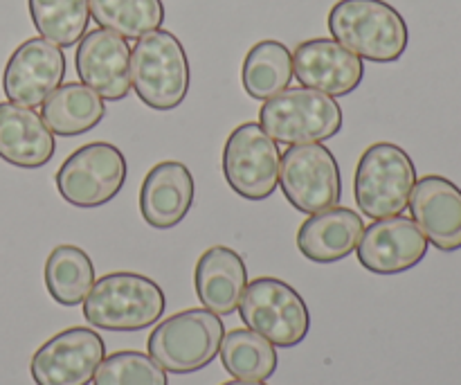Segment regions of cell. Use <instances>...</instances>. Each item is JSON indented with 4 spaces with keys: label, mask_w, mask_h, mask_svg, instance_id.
I'll list each match as a JSON object with an SVG mask.
<instances>
[{
    "label": "cell",
    "mask_w": 461,
    "mask_h": 385,
    "mask_svg": "<svg viewBox=\"0 0 461 385\" xmlns=\"http://www.w3.org/2000/svg\"><path fill=\"white\" fill-rule=\"evenodd\" d=\"M327 25L333 41L374 63L399 61L410 43L408 23L385 0H338Z\"/></svg>",
    "instance_id": "6da1fadb"
},
{
    "label": "cell",
    "mask_w": 461,
    "mask_h": 385,
    "mask_svg": "<svg viewBox=\"0 0 461 385\" xmlns=\"http://www.w3.org/2000/svg\"><path fill=\"white\" fill-rule=\"evenodd\" d=\"M129 165L111 142H90L77 149L59 167L54 183L66 203L75 207H102L122 192Z\"/></svg>",
    "instance_id": "ba28073f"
},
{
    "label": "cell",
    "mask_w": 461,
    "mask_h": 385,
    "mask_svg": "<svg viewBox=\"0 0 461 385\" xmlns=\"http://www.w3.org/2000/svg\"><path fill=\"white\" fill-rule=\"evenodd\" d=\"M66 57L59 45L34 36L18 45L3 72V90L9 102L21 106H43L45 99L63 84Z\"/></svg>",
    "instance_id": "7c38bea8"
},
{
    "label": "cell",
    "mask_w": 461,
    "mask_h": 385,
    "mask_svg": "<svg viewBox=\"0 0 461 385\" xmlns=\"http://www.w3.org/2000/svg\"><path fill=\"white\" fill-rule=\"evenodd\" d=\"M95 284V266L88 252L77 246H57L45 261V287L54 302L77 307Z\"/></svg>",
    "instance_id": "cb8c5ba5"
},
{
    "label": "cell",
    "mask_w": 461,
    "mask_h": 385,
    "mask_svg": "<svg viewBox=\"0 0 461 385\" xmlns=\"http://www.w3.org/2000/svg\"><path fill=\"white\" fill-rule=\"evenodd\" d=\"M293 77L304 88L320 90L331 97L351 95L365 77L363 59L342 48L333 39L302 41L293 52Z\"/></svg>",
    "instance_id": "9a60e30c"
},
{
    "label": "cell",
    "mask_w": 461,
    "mask_h": 385,
    "mask_svg": "<svg viewBox=\"0 0 461 385\" xmlns=\"http://www.w3.org/2000/svg\"><path fill=\"white\" fill-rule=\"evenodd\" d=\"M90 16L122 39H140L165 23L162 0H90Z\"/></svg>",
    "instance_id": "484cf974"
},
{
    "label": "cell",
    "mask_w": 461,
    "mask_h": 385,
    "mask_svg": "<svg viewBox=\"0 0 461 385\" xmlns=\"http://www.w3.org/2000/svg\"><path fill=\"white\" fill-rule=\"evenodd\" d=\"M36 32L59 48L84 39L90 23V0H27Z\"/></svg>",
    "instance_id": "d4e9b609"
},
{
    "label": "cell",
    "mask_w": 461,
    "mask_h": 385,
    "mask_svg": "<svg viewBox=\"0 0 461 385\" xmlns=\"http://www.w3.org/2000/svg\"><path fill=\"white\" fill-rule=\"evenodd\" d=\"M54 133L34 108L0 102V158L12 167L39 170L52 160Z\"/></svg>",
    "instance_id": "ac0fdd59"
},
{
    "label": "cell",
    "mask_w": 461,
    "mask_h": 385,
    "mask_svg": "<svg viewBox=\"0 0 461 385\" xmlns=\"http://www.w3.org/2000/svg\"><path fill=\"white\" fill-rule=\"evenodd\" d=\"M259 124L275 142H324L340 133L342 108L331 95L300 86L266 99L259 111Z\"/></svg>",
    "instance_id": "8992f818"
},
{
    "label": "cell",
    "mask_w": 461,
    "mask_h": 385,
    "mask_svg": "<svg viewBox=\"0 0 461 385\" xmlns=\"http://www.w3.org/2000/svg\"><path fill=\"white\" fill-rule=\"evenodd\" d=\"M363 216L351 207H329L309 215L297 230V248L306 260L315 264H336L358 246L363 237Z\"/></svg>",
    "instance_id": "ffe728a7"
},
{
    "label": "cell",
    "mask_w": 461,
    "mask_h": 385,
    "mask_svg": "<svg viewBox=\"0 0 461 385\" xmlns=\"http://www.w3.org/2000/svg\"><path fill=\"white\" fill-rule=\"evenodd\" d=\"M104 359L106 343L97 332L70 327L36 350L30 374L36 385H88Z\"/></svg>",
    "instance_id": "8fae6325"
},
{
    "label": "cell",
    "mask_w": 461,
    "mask_h": 385,
    "mask_svg": "<svg viewBox=\"0 0 461 385\" xmlns=\"http://www.w3.org/2000/svg\"><path fill=\"white\" fill-rule=\"evenodd\" d=\"M279 147L259 122H243L223 147V176L246 201H266L279 188Z\"/></svg>",
    "instance_id": "30bf717a"
},
{
    "label": "cell",
    "mask_w": 461,
    "mask_h": 385,
    "mask_svg": "<svg viewBox=\"0 0 461 385\" xmlns=\"http://www.w3.org/2000/svg\"><path fill=\"white\" fill-rule=\"evenodd\" d=\"M417 185V167L405 149L394 142H374L360 156L354 194L360 212L369 219L403 215Z\"/></svg>",
    "instance_id": "277c9868"
},
{
    "label": "cell",
    "mask_w": 461,
    "mask_h": 385,
    "mask_svg": "<svg viewBox=\"0 0 461 385\" xmlns=\"http://www.w3.org/2000/svg\"><path fill=\"white\" fill-rule=\"evenodd\" d=\"M75 66L81 84L93 88L104 102H122L131 93V48L115 32L104 27L86 32Z\"/></svg>",
    "instance_id": "5bb4252c"
},
{
    "label": "cell",
    "mask_w": 461,
    "mask_h": 385,
    "mask_svg": "<svg viewBox=\"0 0 461 385\" xmlns=\"http://www.w3.org/2000/svg\"><path fill=\"white\" fill-rule=\"evenodd\" d=\"M246 287L248 269L237 251L228 246H212L198 257L194 289L207 311L216 316L234 314Z\"/></svg>",
    "instance_id": "d6986e66"
},
{
    "label": "cell",
    "mask_w": 461,
    "mask_h": 385,
    "mask_svg": "<svg viewBox=\"0 0 461 385\" xmlns=\"http://www.w3.org/2000/svg\"><path fill=\"white\" fill-rule=\"evenodd\" d=\"M243 325L264 336L275 347H295L309 336L311 314L300 293L277 278L248 282L239 302Z\"/></svg>",
    "instance_id": "52a82bcc"
},
{
    "label": "cell",
    "mask_w": 461,
    "mask_h": 385,
    "mask_svg": "<svg viewBox=\"0 0 461 385\" xmlns=\"http://www.w3.org/2000/svg\"><path fill=\"white\" fill-rule=\"evenodd\" d=\"M84 318L106 332H142L160 323L165 291L151 278L129 270L104 275L86 296Z\"/></svg>",
    "instance_id": "7a4b0ae2"
},
{
    "label": "cell",
    "mask_w": 461,
    "mask_h": 385,
    "mask_svg": "<svg viewBox=\"0 0 461 385\" xmlns=\"http://www.w3.org/2000/svg\"><path fill=\"white\" fill-rule=\"evenodd\" d=\"M106 115L104 99L81 81H68L61 84L43 102L41 117L54 135L75 138V135L88 133Z\"/></svg>",
    "instance_id": "44dd1931"
},
{
    "label": "cell",
    "mask_w": 461,
    "mask_h": 385,
    "mask_svg": "<svg viewBox=\"0 0 461 385\" xmlns=\"http://www.w3.org/2000/svg\"><path fill=\"white\" fill-rule=\"evenodd\" d=\"M279 188L286 201L304 215L336 207L342 197L336 156L322 142L288 144L279 160Z\"/></svg>",
    "instance_id": "9c48e42d"
},
{
    "label": "cell",
    "mask_w": 461,
    "mask_h": 385,
    "mask_svg": "<svg viewBox=\"0 0 461 385\" xmlns=\"http://www.w3.org/2000/svg\"><path fill=\"white\" fill-rule=\"evenodd\" d=\"M356 255L369 273L399 275L426 260L428 239L410 216H385L363 230Z\"/></svg>",
    "instance_id": "4fadbf2b"
},
{
    "label": "cell",
    "mask_w": 461,
    "mask_h": 385,
    "mask_svg": "<svg viewBox=\"0 0 461 385\" xmlns=\"http://www.w3.org/2000/svg\"><path fill=\"white\" fill-rule=\"evenodd\" d=\"M223 385H266V381H241V379H234V381H228Z\"/></svg>",
    "instance_id": "83f0119b"
},
{
    "label": "cell",
    "mask_w": 461,
    "mask_h": 385,
    "mask_svg": "<svg viewBox=\"0 0 461 385\" xmlns=\"http://www.w3.org/2000/svg\"><path fill=\"white\" fill-rule=\"evenodd\" d=\"M412 221L428 243L441 252L461 248V189L446 176H423L417 180L408 203Z\"/></svg>",
    "instance_id": "2e32d148"
},
{
    "label": "cell",
    "mask_w": 461,
    "mask_h": 385,
    "mask_svg": "<svg viewBox=\"0 0 461 385\" xmlns=\"http://www.w3.org/2000/svg\"><path fill=\"white\" fill-rule=\"evenodd\" d=\"M221 363L225 372L241 381H268L277 372V350L252 329H232L221 341Z\"/></svg>",
    "instance_id": "603a6c76"
},
{
    "label": "cell",
    "mask_w": 461,
    "mask_h": 385,
    "mask_svg": "<svg viewBox=\"0 0 461 385\" xmlns=\"http://www.w3.org/2000/svg\"><path fill=\"white\" fill-rule=\"evenodd\" d=\"M192 84V70L183 43L167 30L140 36L131 50V86L140 102L158 113L178 108Z\"/></svg>",
    "instance_id": "3957f363"
},
{
    "label": "cell",
    "mask_w": 461,
    "mask_h": 385,
    "mask_svg": "<svg viewBox=\"0 0 461 385\" xmlns=\"http://www.w3.org/2000/svg\"><path fill=\"white\" fill-rule=\"evenodd\" d=\"M223 320L207 309H185L162 320L149 336V356L171 374H192L219 356Z\"/></svg>",
    "instance_id": "5b68a950"
},
{
    "label": "cell",
    "mask_w": 461,
    "mask_h": 385,
    "mask_svg": "<svg viewBox=\"0 0 461 385\" xmlns=\"http://www.w3.org/2000/svg\"><path fill=\"white\" fill-rule=\"evenodd\" d=\"M93 385H169V379L151 356L124 350L99 363Z\"/></svg>",
    "instance_id": "4316f807"
},
{
    "label": "cell",
    "mask_w": 461,
    "mask_h": 385,
    "mask_svg": "<svg viewBox=\"0 0 461 385\" xmlns=\"http://www.w3.org/2000/svg\"><path fill=\"white\" fill-rule=\"evenodd\" d=\"M293 54L282 41L266 39L252 45L243 59L241 84L252 99L275 97L291 86Z\"/></svg>",
    "instance_id": "7402d4cb"
},
{
    "label": "cell",
    "mask_w": 461,
    "mask_h": 385,
    "mask_svg": "<svg viewBox=\"0 0 461 385\" xmlns=\"http://www.w3.org/2000/svg\"><path fill=\"white\" fill-rule=\"evenodd\" d=\"M192 171L178 160H162L149 170L140 188V212L142 219L156 230L176 228L194 206Z\"/></svg>",
    "instance_id": "e0dca14e"
}]
</instances>
